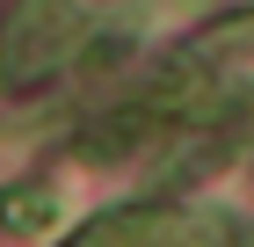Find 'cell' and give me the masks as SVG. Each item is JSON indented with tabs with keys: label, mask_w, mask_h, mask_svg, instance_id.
Segmentation results:
<instances>
[{
	"label": "cell",
	"mask_w": 254,
	"mask_h": 247,
	"mask_svg": "<svg viewBox=\"0 0 254 247\" xmlns=\"http://www.w3.org/2000/svg\"><path fill=\"white\" fill-rule=\"evenodd\" d=\"M80 51V7L73 0H22L15 22L0 29V66L15 80H44Z\"/></svg>",
	"instance_id": "obj_1"
},
{
	"label": "cell",
	"mask_w": 254,
	"mask_h": 247,
	"mask_svg": "<svg viewBox=\"0 0 254 247\" xmlns=\"http://www.w3.org/2000/svg\"><path fill=\"white\" fill-rule=\"evenodd\" d=\"M153 138H160V109H117V116H95L80 131V160H131Z\"/></svg>",
	"instance_id": "obj_2"
},
{
	"label": "cell",
	"mask_w": 254,
	"mask_h": 247,
	"mask_svg": "<svg viewBox=\"0 0 254 247\" xmlns=\"http://www.w3.org/2000/svg\"><path fill=\"white\" fill-rule=\"evenodd\" d=\"M160 233H167V211L131 204V211H109V218H95V226L80 233V240H65V247H160Z\"/></svg>",
	"instance_id": "obj_3"
},
{
	"label": "cell",
	"mask_w": 254,
	"mask_h": 247,
	"mask_svg": "<svg viewBox=\"0 0 254 247\" xmlns=\"http://www.w3.org/2000/svg\"><path fill=\"white\" fill-rule=\"evenodd\" d=\"M0 226H7V233H44V226H59V196L44 189V182H22V189L0 196Z\"/></svg>",
	"instance_id": "obj_4"
},
{
	"label": "cell",
	"mask_w": 254,
	"mask_h": 247,
	"mask_svg": "<svg viewBox=\"0 0 254 247\" xmlns=\"http://www.w3.org/2000/svg\"><path fill=\"white\" fill-rule=\"evenodd\" d=\"M175 247H218V226H211V233L196 226V233H189V240H175Z\"/></svg>",
	"instance_id": "obj_5"
}]
</instances>
